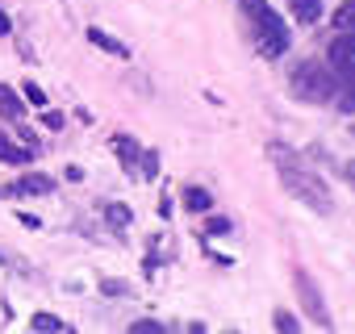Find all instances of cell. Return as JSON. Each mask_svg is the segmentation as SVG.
Segmentation results:
<instances>
[{
	"label": "cell",
	"mask_w": 355,
	"mask_h": 334,
	"mask_svg": "<svg viewBox=\"0 0 355 334\" xmlns=\"http://www.w3.org/2000/svg\"><path fill=\"white\" fill-rule=\"evenodd\" d=\"M334 30L338 34H351V0H343L338 13H334Z\"/></svg>",
	"instance_id": "obj_15"
},
{
	"label": "cell",
	"mask_w": 355,
	"mask_h": 334,
	"mask_svg": "<svg viewBox=\"0 0 355 334\" xmlns=\"http://www.w3.org/2000/svg\"><path fill=\"white\" fill-rule=\"evenodd\" d=\"M9 34H13V21H9L5 9H0V38H9Z\"/></svg>",
	"instance_id": "obj_23"
},
{
	"label": "cell",
	"mask_w": 355,
	"mask_h": 334,
	"mask_svg": "<svg viewBox=\"0 0 355 334\" xmlns=\"http://www.w3.org/2000/svg\"><path fill=\"white\" fill-rule=\"evenodd\" d=\"M17 222H21V226H26V230H38V226H42V222H38V218H34V213H17Z\"/></svg>",
	"instance_id": "obj_24"
},
{
	"label": "cell",
	"mask_w": 355,
	"mask_h": 334,
	"mask_svg": "<svg viewBox=\"0 0 355 334\" xmlns=\"http://www.w3.org/2000/svg\"><path fill=\"white\" fill-rule=\"evenodd\" d=\"M101 213H105V222H113L117 230H125V226L134 222V213H130V205H121V201H109V205H105Z\"/></svg>",
	"instance_id": "obj_13"
},
{
	"label": "cell",
	"mask_w": 355,
	"mask_h": 334,
	"mask_svg": "<svg viewBox=\"0 0 355 334\" xmlns=\"http://www.w3.org/2000/svg\"><path fill=\"white\" fill-rule=\"evenodd\" d=\"M30 326H34V330H67V322H63V317H55V313H34V317H30Z\"/></svg>",
	"instance_id": "obj_14"
},
{
	"label": "cell",
	"mask_w": 355,
	"mask_h": 334,
	"mask_svg": "<svg viewBox=\"0 0 355 334\" xmlns=\"http://www.w3.org/2000/svg\"><path fill=\"white\" fill-rule=\"evenodd\" d=\"M288 88H293L301 100H318V105H326V100H334L338 80H334V71H326L318 59H305V63H297V67L288 71Z\"/></svg>",
	"instance_id": "obj_2"
},
{
	"label": "cell",
	"mask_w": 355,
	"mask_h": 334,
	"mask_svg": "<svg viewBox=\"0 0 355 334\" xmlns=\"http://www.w3.org/2000/svg\"><path fill=\"white\" fill-rule=\"evenodd\" d=\"M101 292H109V297H130L134 288H130L125 280H101Z\"/></svg>",
	"instance_id": "obj_19"
},
{
	"label": "cell",
	"mask_w": 355,
	"mask_h": 334,
	"mask_svg": "<svg viewBox=\"0 0 355 334\" xmlns=\"http://www.w3.org/2000/svg\"><path fill=\"white\" fill-rule=\"evenodd\" d=\"M88 42H92L96 51H109V55H117V59H130V46H125V42H117L113 34H105L101 26H88Z\"/></svg>",
	"instance_id": "obj_7"
},
{
	"label": "cell",
	"mask_w": 355,
	"mask_h": 334,
	"mask_svg": "<svg viewBox=\"0 0 355 334\" xmlns=\"http://www.w3.org/2000/svg\"><path fill=\"white\" fill-rule=\"evenodd\" d=\"M330 67H334V80L343 84V113H351V76H355V38L351 34H334Z\"/></svg>",
	"instance_id": "obj_4"
},
{
	"label": "cell",
	"mask_w": 355,
	"mask_h": 334,
	"mask_svg": "<svg viewBox=\"0 0 355 334\" xmlns=\"http://www.w3.org/2000/svg\"><path fill=\"white\" fill-rule=\"evenodd\" d=\"M63 176H67L71 184H80V180H84V167H76V163H71V167H67V172H63Z\"/></svg>",
	"instance_id": "obj_25"
},
{
	"label": "cell",
	"mask_w": 355,
	"mask_h": 334,
	"mask_svg": "<svg viewBox=\"0 0 355 334\" xmlns=\"http://www.w3.org/2000/svg\"><path fill=\"white\" fill-rule=\"evenodd\" d=\"M0 113H5L9 121H21V113H26V105H21V96L9 88V84H0Z\"/></svg>",
	"instance_id": "obj_12"
},
{
	"label": "cell",
	"mask_w": 355,
	"mask_h": 334,
	"mask_svg": "<svg viewBox=\"0 0 355 334\" xmlns=\"http://www.w3.org/2000/svg\"><path fill=\"white\" fill-rule=\"evenodd\" d=\"M0 163L26 167V163H34V150H30V146H17V142H9L5 134H0Z\"/></svg>",
	"instance_id": "obj_9"
},
{
	"label": "cell",
	"mask_w": 355,
	"mask_h": 334,
	"mask_svg": "<svg viewBox=\"0 0 355 334\" xmlns=\"http://www.w3.org/2000/svg\"><path fill=\"white\" fill-rule=\"evenodd\" d=\"M288 13L301 21V26H313L322 17V0H288Z\"/></svg>",
	"instance_id": "obj_11"
},
{
	"label": "cell",
	"mask_w": 355,
	"mask_h": 334,
	"mask_svg": "<svg viewBox=\"0 0 355 334\" xmlns=\"http://www.w3.org/2000/svg\"><path fill=\"white\" fill-rule=\"evenodd\" d=\"M42 125L46 130H63V113L59 109H42Z\"/></svg>",
	"instance_id": "obj_21"
},
{
	"label": "cell",
	"mask_w": 355,
	"mask_h": 334,
	"mask_svg": "<svg viewBox=\"0 0 355 334\" xmlns=\"http://www.w3.org/2000/svg\"><path fill=\"white\" fill-rule=\"evenodd\" d=\"M113 146H117V159H121V167H125V176H130V180H142V150H138V142L125 138V134H117Z\"/></svg>",
	"instance_id": "obj_6"
},
{
	"label": "cell",
	"mask_w": 355,
	"mask_h": 334,
	"mask_svg": "<svg viewBox=\"0 0 355 334\" xmlns=\"http://www.w3.org/2000/svg\"><path fill=\"white\" fill-rule=\"evenodd\" d=\"M268 155H272V163H276V172H280V184L301 201V205H309L313 213H330L334 209V197H330V188L322 184V176L313 172V167L293 150V146H284V142H272L268 146Z\"/></svg>",
	"instance_id": "obj_1"
},
{
	"label": "cell",
	"mask_w": 355,
	"mask_h": 334,
	"mask_svg": "<svg viewBox=\"0 0 355 334\" xmlns=\"http://www.w3.org/2000/svg\"><path fill=\"white\" fill-rule=\"evenodd\" d=\"M276 330H284V334H297V330H301V322H297L288 309H280V313H276Z\"/></svg>",
	"instance_id": "obj_20"
},
{
	"label": "cell",
	"mask_w": 355,
	"mask_h": 334,
	"mask_svg": "<svg viewBox=\"0 0 355 334\" xmlns=\"http://www.w3.org/2000/svg\"><path fill=\"white\" fill-rule=\"evenodd\" d=\"M297 292H301V301H305V309H309V317L322 326V330H330L334 322H330V309H326V301H322V292H318V284H313V276L305 272V267H297Z\"/></svg>",
	"instance_id": "obj_5"
},
{
	"label": "cell",
	"mask_w": 355,
	"mask_h": 334,
	"mask_svg": "<svg viewBox=\"0 0 355 334\" xmlns=\"http://www.w3.org/2000/svg\"><path fill=\"white\" fill-rule=\"evenodd\" d=\"M230 230H234V226H230L226 218H209V222H205V234H230Z\"/></svg>",
	"instance_id": "obj_22"
},
{
	"label": "cell",
	"mask_w": 355,
	"mask_h": 334,
	"mask_svg": "<svg viewBox=\"0 0 355 334\" xmlns=\"http://www.w3.org/2000/svg\"><path fill=\"white\" fill-rule=\"evenodd\" d=\"M247 13L255 17V30H259V51L268 55V59H280L284 51H288V26H284V17L280 13H272V5H263V0H247Z\"/></svg>",
	"instance_id": "obj_3"
},
{
	"label": "cell",
	"mask_w": 355,
	"mask_h": 334,
	"mask_svg": "<svg viewBox=\"0 0 355 334\" xmlns=\"http://www.w3.org/2000/svg\"><path fill=\"white\" fill-rule=\"evenodd\" d=\"M21 92H26V100H30L34 109H46V92H42L34 80H26V88H21Z\"/></svg>",
	"instance_id": "obj_16"
},
{
	"label": "cell",
	"mask_w": 355,
	"mask_h": 334,
	"mask_svg": "<svg viewBox=\"0 0 355 334\" xmlns=\"http://www.w3.org/2000/svg\"><path fill=\"white\" fill-rule=\"evenodd\" d=\"M180 205H184L189 213H209V209H214V197H209V188H197V184H193V188L180 193Z\"/></svg>",
	"instance_id": "obj_10"
},
{
	"label": "cell",
	"mask_w": 355,
	"mask_h": 334,
	"mask_svg": "<svg viewBox=\"0 0 355 334\" xmlns=\"http://www.w3.org/2000/svg\"><path fill=\"white\" fill-rule=\"evenodd\" d=\"M51 188H55L51 176H21L9 193H13V197H42V193H51Z\"/></svg>",
	"instance_id": "obj_8"
},
{
	"label": "cell",
	"mask_w": 355,
	"mask_h": 334,
	"mask_svg": "<svg viewBox=\"0 0 355 334\" xmlns=\"http://www.w3.org/2000/svg\"><path fill=\"white\" fill-rule=\"evenodd\" d=\"M130 334H167V326H163V322L142 317V322H134V326H130Z\"/></svg>",
	"instance_id": "obj_17"
},
{
	"label": "cell",
	"mask_w": 355,
	"mask_h": 334,
	"mask_svg": "<svg viewBox=\"0 0 355 334\" xmlns=\"http://www.w3.org/2000/svg\"><path fill=\"white\" fill-rule=\"evenodd\" d=\"M155 176H159V155L142 150V180H155Z\"/></svg>",
	"instance_id": "obj_18"
}]
</instances>
